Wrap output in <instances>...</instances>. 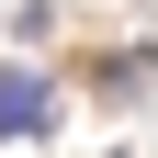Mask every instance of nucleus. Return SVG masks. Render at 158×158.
<instances>
[{
	"instance_id": "1",
	"label": "nucleus",
	"mask_w": 158,
	"mask_h": 158,
	"mask_svg": "<svg viewBox=\"0 0 158 158\" xmlns=\"http://www.w3.org/2000/svg\"><path fill=\"white\" fill-rule=\"evenodd\" d=\"M45 124H56L45 68H0V135H45Z\"/></svg>"
}]
</instances>
